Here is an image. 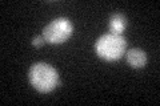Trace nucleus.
<instances>
[{
	"label": "nucleus",
	"mask_w": 160,
	"mask_h": 106,
	"mask_svg": "<svg viewBox=\"0 0 160 106\" xmlns=\"http://www.w3.org/2000/svg\"><path fill=\"white\" fill-rule=\"evenodd\" d=\"M73 31V25L71 20L66 17L53 19L51 23H48L43 29V37L47 43L52 45L63 44L66 40L71 37Z\"/></svg>",
	"instance_id": "3"
},
{
	"label": "nucleus",
	"mask_w": 160,
	"mask_h": 106,
	"mask_svg": "<svg viewBox=\"0 0 160 106\" xmlns=\"http://www.w3.org/2000/svg\"><path fill=\"white\" fill-rule=\"evenodd\" d=\"M127 27V19L122 13H115L109 19V31L111 33L120 35Z\"/></svg>",
	"instance_id": "5"
},
{
	"label": "nucleus",
	"mask_w": 160,
	"mask_h": 106,
	"mask_svg": "<svg viewBox=\"0 0 160 106\" xmlns=\"http://www.w3.org/2000/svg\"><path fill=\"white\" fill-rule=\"evenodd\" d=\"M46 43V40H44L43 36H35L32 39V45L35 48H40V47H43V44Z\"/></svg>",
	"instance_id": "6"
},
{
	"label": "nucleus",
	"mask_w": 160,
	"mask_h": 106,
	"mask_svg": "<svg viewBox=\"0 0 160 106\" xmlns=\"http://www.w3.org/2000/svg\"><path fill=\"white\" fill-rule=\"evenodd\" d=\"M127 41L122 35L116 33H107L98 39L95 44V50L98 56L106 61H116L122 58L126 53Z\"/></svg>",
	"instance_id": "2"
},
{
	"label": "nucleus",
	"mask_w": 160,
	"mask_h": 106,
	"mask_svg": "<svg viewBox=\"0 0 160 106\" xmlns=\"http://www.w3.org/2000/svg\"><path fill=\"white\" fill-rule=\"evenodd\" d=\"M28 78L32 86L40 93L52 92L59 85V74L56 69L46 62L33 64L29 68Z\"/></svg>",
	"instance_id": "1"
},
{
	"label": "nucleus",
	"mask_w": 160,
	"mask_h": 106,
	"mask_svg": "<svg viewBox=\"0 0 160 106\" xmlns=\"http://www.w3.org/2000/svg\"><path fill=\"white\" fill-rule=\"evenodd\" d=\"M126 60L129 67L135 69L144 68L147 64V53L140 48H132L126 53Z\"/></svg>",
	"instance_id": "4"
}]
</instances>
